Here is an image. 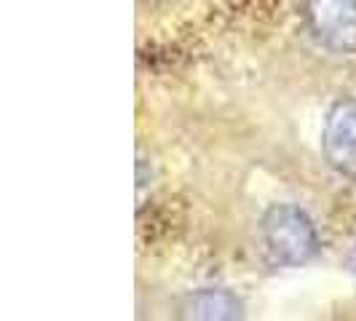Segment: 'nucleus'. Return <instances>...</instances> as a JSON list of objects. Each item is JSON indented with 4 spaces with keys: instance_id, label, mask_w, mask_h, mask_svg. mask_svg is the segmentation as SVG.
Returning a JSON list of instances; mask_svg holds the SVG:
<instances>
[{
    "instance_id": "obj_1",
    "label": "nucleus",
    "mask_w": 356,
    "mask_h": 321,
    "mask_svg": "<svg viewBox=\"0 0 356 321\" xmlns=\"http://www.w3.org/2000/svg\"><path fill=\"white\" fill-rule=\"evenodd\" d=\"M260 241L273 265L300 268L316 260L321 249L314 220L295 204H273L260 220Z\"/></svg>"
},
{
    "instance_id": "obj_2",
    "label": "nucleus",
    "mask_w": 356,
    "mask_h": 321,
    "mask_svg": "<svg viewBox=\"0 0 356 321\" xmlns=\"http://www.w3.org/2000/svg\"><path fill=\"white\" fill-rule=\"evenodd\" d=\"M305 24L332 54H356V0H305Z\"/></svg>"
},
{
    "instance_id": "obj_3",
    "label": "nucleus",
    "mask_w": 356,
    "mask_h": 321,
    "mask_svg": "<svg viewBox=\"0 0 356 321\" xmlns=\"http://www.w3.org/2000/svg\"><path fill=\"white\" fill-rule=\"evenodd\" d=\"M321 150L338 174L356 179V99H340L330 107L321 131Z\"/></svg>"
},
{
    "instance_id": "obj_4",
    "label": "nucleus",
    "mask_w": 356,
    "mask_h": 321,
    "mask_svg": "<svg viewBox=\"0 0 356 321\" xmlns=\"http://www.w3.org/2000/svg\"><path fill=\"white\" fill-rule=\"evenodd\" d=\"M182 316H188V319H207V321L241 319L244 316V303L233 295L231 289L204 286V289H198V292L185 297Z\"/></svg>"
}]
</instances>
